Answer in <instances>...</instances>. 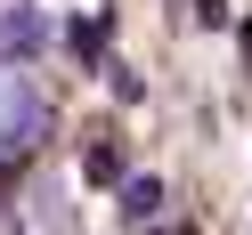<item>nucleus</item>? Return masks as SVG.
Wrapping results in <instances>:
<instances>
[{
	"label": "nucleus",
	"mask_w": 252,
	"mask_h": 235,
	"mask_svg": "<svg viewBox=\"0 0 252 235\" xmlns=\"http://www.w3.org/2000/svg\"><path fill=\"white\" fill-rule=\"evenodd\" d=\"M41 130V98L25 73H0V146H25V138Z\"/></svg>",
	"instance_id": "f257e3e1"
},
{
	"label": "nucleus",
	"mask_w": 252,
	"mask_h": 235,
	"mask_svg": "<svg viewBox=\"0 0 252 235\" xmlns=\"http://www.w3.org/2000/svg\"><path fill=\"white\" fill-rule=\"evenodd\" d=\"M0 49H41V17L33 8H8L0 17Z\"/></svg>",
	"instance_id": "f03ea898"
},
{
	"label": "nucleus",
	"mask_w": 252,
	"mask_h": 235,
	"mask_svg": "<svg viewBox=\"0 0 252 235\" xmlns=\"http://www.w3.org/2000/svg\"><path fill=\"white\" fill-rule=\"evenodd\" d=\"M82 170H90V179H122V146H114V138H98V146L82 154Z\"/></svg>",
	"instance_id": "7ed1b4c3"
},
{
	"label": "nucleus",
	"mask_w": 252,
	"mask_h": 235,
	"mask_svg": "<svg viewBox=\"0 0 252 235\" xmlns=\"http://www.w3.org/2000/svg\"><path fill=\"white\" fill-rule=\"evenodd\" d=\"M155 203H163L155 179H130V186H122V211H130V219H155Z\"/></svg>",
	"instance_id": "20e7f679"
},
{
	"label": "nucleus",
	"mask_w": 252,
	"mask_h": 235,
	"mask_svg": "<svg viewBox=\"0 0 252 235\" xmlns=\"http://www.w3.org/2000/svg\"><path fill=\"white\" fill-rule=\"evenodd\" d=\"M163 235H187V227H163Z\"/></svg>",
	"instance_id": "39448f33"
}]
</instances>
